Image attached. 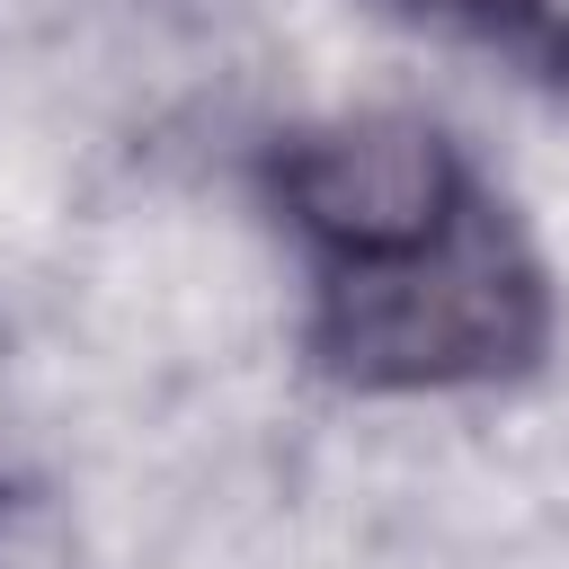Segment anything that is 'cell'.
Returning <instances> with one entry per match:
<instances>
[{"mask_svg":"<svg viewBox=\"0 0 569 569\" xmlns=\"http://www.w3.org/2000/svg\"><path fill=\"white\" fill-rule=\"evenodd\" d=\"M471 196L480 187L462 151L418 116H329V124L284 133L276 151V204L320 267L400 258L436 240Z\"/></svg>","mask_w":569,"mask_h":569,"instance_id":"cell-2","label":"cell"},{"mask_svg":"<svg viewBox=\"0 0 569 569\" xmlns=\"http://www.w3.org/2000/svg\"><path fill=\"white\" fill-rule=\"evenodd\" d=\"M9 507H18V489H9V480H0V525H9Z\"/></svg>","mask_w":569,"mask_h":569,"instance_id":"cell-4","label":"cell"},{"mask_svg":"<svg viewBox=\"0 0 569 569\" xmlns=\"http://www.w3.org/2000/svg\"><path fill=\"white\" fill-rule=\"evenodd\" d=\"M551 293L533 249L480 196L418 249L320 267L311 356L356 391H471L542 356Z\"/></svg>","mask_w":569,"mask_h":569,"instance_id":"cell-1","label":"cell"},{"mask_svg":"<svg viewBox=\"0 0 569 569\" xmlns=\"http://www.w3.org/2000/svg\"><path fill=\"white\" fill-rule=\"evenodd\" d=\"M391 9L462 44H489L542 80H569V0H391Z\"/></svg>","mask_w":569,"mask_h":569,"instance_id":"cell-3","label":"cell"}]
</instances>
